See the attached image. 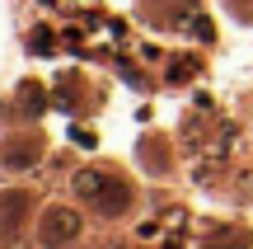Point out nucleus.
<instances>
[{"label":"nucleus","instance_id":"2","mask_svg":"<svg viewBox=\"0 0 253 249\" xmlns=\"http://www.w3.org/2000/svg\"><path fill=\"white\" fill-rule=\"evenodd\" d=\"M75 235H80V216L66 212V207H52L47 221H42V245L47 249H61V245H71Z\"/></svg>","mask_w":253,"mask_h":249},{"label":"nucleus","instance_id":"1","mask_svg":"<svg viewBox=\"0 0 253 249\" xmlns=\"http://www.w3.org/2000/svg\"><path fill=\"white\" fill-rule=\"evenodd\" d=\"M75 193H80L89 207L108 212V216H113V212H122V207H126V198H131V193L118 184V179H108L103 169H84V174L75 179Z\"/></svg>","mask_w":253,"mask_h":249}]
</instances>
